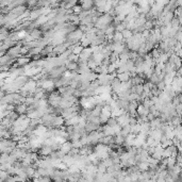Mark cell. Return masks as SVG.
Wrapping results in <instances>:
<instances>
[{
    "label": "cell",
    "instance_id": "5",
    "mask_svg": "<svg viewBox=\"0 0 182 182\" xmlns=\"http://www.w3.org/2000/svg\"><path fill=\"white\" fill-rule=\"evenodd\" d=\"M110 117H111V108H110V106L108 104V103H106V104L102 106L101 112H100V115H99L100 124L106 125V122L109 120Z\"/></svg>",
    "mask_w": 182,
    "mask_h": 182
},
{
    "label": "cell",
    "instance_id": "21",
    "mask_svg": "<svg viewBox=\"0 0 182 182\" xmlns=\"http://www.w3.org/2000/svg\"><path fill=\"white\" fill-rule=\"evenodd\" d=\"M10 163V155L9 153H0V165H3V164H8Z\"/></svg>",
    "mask_w": 182,
    "mask_h": 182
},
{
    "label": "cell",
    "instance_id": "4",
    "mask_svg": "<svg viewBox=\"0 0 182 182\" xmlns=\"http://www.w3.org/2000/svg\"><path fill=\"white\" fill-rule=\"evenodd\" d=\"M61 99H62V97L60 96L59 93H54V92H52V93L48 96L47 102H48V106L53 108V109H59Z\"/></svg>",
    "mask_w": 182,
    "mask_h": 182
},
{
    "label": "cell",
    "instance_id": "24",
    "mask_svg": "<svg viewBox=\"0 0 182 182\" xmlns=\"http://www.w3.org/2000/svg\"><path fill=\"white\" fill-rule=\"evenodd\" d=\"M122 35H123L124 40L127 41V40H129L130 37H132L133 32H132V31H130V30L125 29V30H124V31H123V32H122Z\"/></svg>",
    "mask_w": 182,
    "mask_h": 182
},
{
    "label": "cell",
    "instance_id": "27",
    "mask_svg": "<svg viewBox=\"0 0 182 182\" xmlns=\"http://www.w3.org/2000/svg\"><path fill=\"white\" fill-rule=\"evenodd\" d=\"M27 111V106L26 104H19L16 108V113L17 114H23Z\"/></svg>",
    "mask_w": 182,
    "mask_h": 182
},
{
    "label": "cell",
    "instance_id": "29",
    "mask_svg": "<svg viewBox=\"0 0 182 182\" xmlns=\"http://www.w3.org/2000/svg\"><path fill=\"white\" fill-rule=\"evenodd\" d=\"M71 11H73V14H75V15H79L80 13H81V7H80V5H75V7L73 8V9H71Z\"/></svg>",
    "mask_w": 182,
    "mask_h": 182
},
{
    "label": "cell",
    "instance_id": "25",
    "mask_svg": "<svg viewBox=\"0 0 182 182\" xmlns=\"http://www.w3.org/2000/svg\"><path fill=\"white\" fill-rule=\"evenodd\" d=\"M97 172H99V174H106V167L103 165L101 161H100L99 164L97 165Z\"/></svg>",
    "mask_w": 182,
    "mask_h": 182
},
{
    "label": "cell",
    "instance_id": "2",
    "mask_svg": "<svg viewBox=\"0 0 182 182\" xmlns=\"http://www.w3.org/2000/svg\"><path fill=\"white\" fill-rule=\"evenodd\" d=\"M95 156L97 157V159H99L100 161L109 158V155L111 152V148L109 146L102 145V144H97L93 149Z\"/></svg>",
    "mask_w": 182,
    "mask_h": 182
},
{
    "label": "cell",
    "instance_id": "3",
    "mask_svg": "<svg viewBox=\"0 0 182 182\" xmlns=\"http://www.w3.org/2000/svg\"><path fill=\"white\" fill-rule=\"evenodd\" d=\"M80 106L83 110L86 111H91L96 106V100H95V96L91 97H81L80 99Z\"/></svg>",
    "mask_w": 182,
    "mask_h": 182
},
{
    "label": "cell",
    "instance_id": "30",
    "mask_svg": "<svg viewBox=\"0 0 182 182\" xmlns=\"http://www.w3.org/2000/svg\"><path fill=\"white\" fill-rule=\"evenodd\" d=\"M29 62H30V60L27 59V58H23V59L18 60V64H19V65H25V64H28Z\"/></svg>",
    "mask_w": 182,
    "mask_h": 182
},
{
    "label": "cell",
    "instance_id": "20",
    "mask_svg": "<svg viewBox=\"0 0 182 182\" xmlns=\"http://www.w3.org/2000/svg\"><path fill=\"white\" fill-rule=\"evenodd\" d=\"M52 152H53L52 149L50 148V147H48V146H42V147H41L40 153L43 157H48L50 156V153H52Z\"/></svg>",
    "mask_w": 182,
    "mask_h": 182
},
{
    "label": "cell",
    "instance_id": "12",
    "mask_svg": "<svg viewBox=\"0 0 182 182\" xmlns=\"http://www.w3.org/2000/svg\"><path fill=\"white\" fill-rule=\"evenodd\" d=\"M64 122H65V119H64L62 116H60V115L54 116L53 122H52V127H56V128H61V127H63Z\"/></svg>",
    "mask_w": 182,
    "mask_h": 182
},
{
    "label": "cell",
    "instance_id": "26",
    "mask_svg": "<svg viewBox=\"0 0 182 182\" xmlns=\"http://www.w3.org/2000/svg\"><path fill=\"white\" fill-rule=\"evenodd\" d=\"M32 182H51V179L49 177H38V178H33Z\"/></svg>",
    "mask_w": 182,
    "mask_h": 182
},
{
    "label": "cell",
    "instance_id": "22",
    "mask_svg": "<svg viewBox=\"0 0 182 182\" xmlns=\"http://www.w3.org/2000/svg\"><path fill=\"white\" fill-rule=\"evenodd\" d=\"M43 13H42V8L40 9H37V10H33L31 13H30V17H31V19H37L40 16H42Z\"/></svg>",
    "mask_w": 182,
    "mask_h": 182
},
{
    "label": "cell",
    "instance_id": "13",
    "mask_svg": "<svg viewBox=\"0 0 182 182\" xmlns=\"http://www.w3.org/2000/svg\"><path fill=\"white\" fill-rule=\"evenodd\" d=\"M134 139H135V134H132L130 133L125 137V141H124V145L126 147H133V142H134Z\"/></svg>",
    "mask_w": 182,
    "mask_h": 182
},
{
    "label": "cell",
    "instance_id": "17",
    "mask_svg": "<svg viewBox=\"0 0 182 182\" xmlns=\"http://www.w3.org/2000/svg\"><path fill=\"white\" fill-rule=\"evenodd\" d=\"M116 78H117V79H118L120 82H128V81L131 79V77H130V73H117Z\"/></svg>",
    "mask_w": 182,
    "mask_h": 182
},
{
    "label": "cell",
    "instance_id": "15",
    "mask_svg": "<svg viewBox=\"0 0 182 182\" xmlns=\"http://www.w3.org/2000/svg\"><path fill=\"white\" fill-rule=\"evenodd\" d=\"M125 40H124L123 35L120 32H116L113 34V37H112V43H116V44H124Z\"/></svg>",
    "mask_w": 182,
    "mask_h": 182
},
{
    "label": "cell",
    "instance_id": "1",
    "mask_svg": "<svg viewBox=\"0 0 182 182\" xmlns=\"http://www.w3.org/2000/svg\"><path fill=\"white\" fill-rule=\"evenodd\" d=\"M113 18H114V17H112L108 13L103 14V15H100V16L98 17V19H97L96 23H94V26H95V28H96L97 30L103 31V30H106L109 26L112 25Z\"/></svg>",
    "mask_w": 182,
    "mask_h": 182
},
{
    "label": "cell",
    "instance_id": "18",
    "mask_svg": "<svg viewBox=\"0 0 182 182\" xmlns=\"http://www.w3.org/2000/svg\"><path fill=\"white\" fill-rule=\"evenodd\" d=\"M135 166L137 167V169H139V172H147L149 169V164L148 162H139V163H136Z\"/></svg>",
    "mask_w": 182,
    "mask_h": 182
},
{
    "label": "cell",
    "instance_id": "11",
    "mask_svg": "<svg viewBox=\"0 0 182 182\" xmlns=\"http://www.w3.org/2000/svg\"><path fill=\"white\" fill-rule=\"evenodd\" d=\"M80 7H81V10L82 11H92L94 10V1L92 0H86V1H82L80 3Z\"/></svg>",
    "mask_w": 182,
    "mask_h": 182
},
{
    "label": "cell",
    "instance_id": "6",
    "mask_svg": "<svg viewBox=\"0 0 182 182\" xmlns=\"http://www.w3.org/2000/svg\"><path fill=\"white\" fill-rule=\"evenodd\" d=\"M130 118H131V116H130L127 112H125L124 114H122L120 116H118V117L116 118V120H117V124H118L119 126L123 128V127L129 125Z\"/></svg>",
    "mask_w": 182,
    "mask_h": 182
},
{
    "label": "cell",
    "instance_id": "16",
    "mask_svg": "<svg viewBox=\"0 0 182 182\" xmlns=\"http://www.w3.org/2000/svg\"><path fill=\"white\" fill-rule=\"evenodd\" d=\"M20 50H21V46L16 45V46H14V47L11 48L10 51H9V53H8V56H10V58H13V56H18V54L20 53Z\"/></svg>",
    "mask_w": 182,
    "mask_h": 182
},
{
    "label": "cell",
    "instance_id": "9",
    "mask_svg": "<svg viewBox=\"0 0 182 182\" xmlns=\"http://www.w3.org/2000/svg\"><path fill=\"white\" fill-rule=\"evenodd\" d=\"M71 149H73L71 142H68V141H67V142L63 143L62 145H60L59 151H61V152L63 153L64 156H66V155H68V152H69Z\"/></svg>",
    "mask_w": 182,
    "mask_h": 182
},
{
    "label": "cell",
    "instance_id": "7",
    "mask_svg": "<svg viewBox=\"0 0 182 182\" xmlns=\"http://www.w3.org/2000/svg\"><path fill=\"white\" fill-rule=\"evenodd\" d=\"M110 48H111V51L113 53H116V54H120L123 53L126 49V45L125 44H116V43H111L110 45Z\"/></svg>",
    "mask_w": 182,
    "mask_h": 182
},
{
    "label": "cell",
    "instance_id": "10",
    "mask_svg": "<svg viewBox=\"0 0 182 182\" xmlns=\"http://www.w3.org/2000/svg\"><path fill=\"white\" fill-rule=\"evenodd\" d=\"M163 122L159 117L153 118L151 122H149V126H150V130H156V129H161V127L163 126Z\"/></svg>",
    "mask_w": 182,
    "mask_h": 182
},
{
    "label": "cell",
    "instance_id": "8",
    "mask_svg": "<svg viewBox=\"0 0 182 182\" xmlns=\"http://www.w3.org/2000/svg\"><path fill=\"white\" fill-rule=\"evenodd\" d=\"M37 85H36V82L34 81V80H29L28 82L25 83V85H23V89L27 93H34L35 92V89H36Z\"/></svg>",
    "mask_w": 182,
    "mask_h": 182
},
{
    "label": "cell",
    "instance_id": "28",
    "mask_svg": "<svg viewBox=\"0 0 182 182\" xmlns=\"http://www.w3.org/2000/svg\"><path fill=\"white\" fill-rule=\"evenodd\" d=\"M106 125H108V126L110 127H114L115 125H117V120H116V118H114V117H110Z\"/></svg>",
    "mask_w": 182,
    "mask_h": 182
},
{
    "label": "cell",
    "instance_id": "23",
    "mask_svg": "<svg viewBox=\"0 0 182 182\" xmlns=\"http://www.w3.org/2000/svg\"><path fill=\"white\" fill-rule=\"evenodd\" d=\"M30 36L32 40H40L41 36H42V31L41 30H37V29H34L32 30V32L30 34Z\"/></svg>",
    "mask_w": 182,
    "mask_h": 182
},
{
    "label": "cell",
    "instance_id": "14",
    "mask_svg": "<svg viewBox=\"0 0 182 182\" xmlns=\"http://www.w3.org/2000/svg\"><path fill=\"white\" fill-rule=\"evenodd\" d=\"M62 162H63L64 164L67 166V167H70V166H73V164H75L76 160H75V158H73V157L66 155V156H65L63 159H62Z\"/></svg>",
    "mask_w": 182,
    "mask_h": 182
},
{
    "label": "cell",
    "instance_id": "19",
    "mask_svg": "<svg viewBox=\"0 0 182 182\" xmlns=\"http://www.w3.org/2000/svg\"><path fill=\"white\" fill-rule=\"evenodd\" d=\"M67 70H69V71H77L78 70V62H67L66 65H65Z\"/></svg>",
    "mask_w": 182,
    "mask_h": 182
}]
</instances>
